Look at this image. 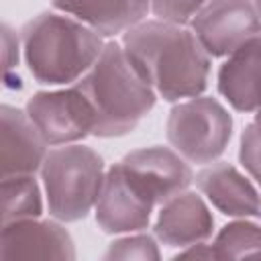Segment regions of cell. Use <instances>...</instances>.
Wrapping results in <instances>:
<instances>
[{
  "label": "cell",
  "instance_id": "cell-1",
  "mask_svg": "<svg viewBox=\"0 0 261 261\" xmlns=\"http://www.w3.org/2000/svg\"><path fill=\"white\" fill-rule=\"evenodd\" d=\"M120 45L157 98L179 102L200 96L210 80V55L188 24L145 18L122 33Z\"/></svg>",
  "mask_w": 261,
  "mask_h": 261
},
{
  "label": "cell",
  "instance_id": "cell-2",
  "mask_svg": "<svg viewBox=\"0 0 261 261\" xmlns=\"http://www.w3.org/2000/svg\"><path fill=\"white\" fill-rule=\"evenodd\" d=\"M106 39L65 12H43L20 31L29 73L43 86H71L96 63Z\"/></svg>",
  "mask_w": 261,
  "mask_h": 261
},
{
  "label": "cell",
  "instance_id": "cell-3",
  "mask_svg": "<svg viewBox=\"0 0 261 261\" xmlns=\"http://www.w3.org/2000/svg\"><path fill=\"white\" fill-rule=\"evenodd\" d=\"M75 86L92 110V135L104 139L135 130L157 100L153 88L135 71L122 45L116 41H106L96 63Z\"/></svg>",
  "mask_w": 261,
  "mask_h": 261
},
{
  "label": "cell",
  "instance_id": "cell-4",
  "mask_svg": "<svg viewBox=\"0 0 261 261\" xmlns=\"http://www.w3.org/2000/svg\"><path fill=\"white\" fill-rule=\"evenodd\" d=\"M104 177V161L94 149L77 143L49 149L41 167L49 214L61 222L86 218L96 208Z\"/></svg>",
  "mask_w": 261,
  "mask_h": 261
},
{
  "label": "cell",
  "instance_id": "cell-5",
  "mask_svg": "<svg viewBox=\"0 0 261 261\" xmlns=\"http://www.w3.org/2000/svg\"><path fill=\"white\" fill-rule=\"evenodd\" d=\"M167 141L188 163H214L232 137V116L210 96H194L175 102L167 116Z\"/></svg>",
  "mask_w": 261,
  "mask_h": 261
},
{
  "label": "cell",
  "instance_id": "cell-6",
  "mask_svg": "<svg viewBox=\"0 0 261 261\" xmlns=\"http://www.w3.org/2000/svg\"><path fill=\"white\" fill-rule=\"evenodd\" d=\"M157 200L143 181L118 161L106 169L104 186L96 202V222L108 234L139 232L149 226Z\"/></svg>",
  "mask_w": 261,
  "mask_h": 261
},
{
  "label": "cell",
  "instance_id": "cell-7",
  "mask_svg": "<svg viewBox=\"0 0 261 261\" xmlns=\"http://www.w3.org/2000/svg\"><path fill=\"white\" fill-rule=\"evenodd\" d=\"M210 57H226L261 33L253 0H208L188 24Z\"/></svg>",
  "mask_w": 261,
  "mask_h": 261
},
{
  "label": "cell",
  "instance_id": "cell-8",
  "mask_svg": "<svg viewBox=\"0 0 261 261\" xmlns=\"http://www.w3.org/2000/svg\"><path fill=\"white\" fill-rule=\"evenodd\" d=\"M24 110L49 147L77 143L94 130L92 110L75 84L37 92L29 98Z\"/></svg>",
  "mask_w": 261,
  "mask_h": 261
},
{
  "label": "cell",
  "instance_id": "cell-9",
  "mask_svg": "<svg viewBox=\"0 0 261 261\" xmlns=\"http://www.w3.org/2000/svg\"><path fill=\"white\" fill-rule=\"evenodd\" d=\"M194 181L218 212L232 218H261V190L232 163H208L194 175Z\"/></svg>",
  "mask_w": 261,
  "mask_h": 261
},
{
  "label": "cell",
  "instance_id": "cell-10",
  "mask_svg": "<svg viewBox=\"0 0 261 261\" xmlns=\"http://www.w3.org/2000/svg\"><path fill=\"white\" fill-rule=\"evenodd\" d=\"M0 173L35 175L49 153V143L35 126L27 110L2 104L0 108Z\"/></svg>",
  "mask_w": 261,
  "mask_h": 261
},
{
  "label": "cell",
  "instance_id": "cell-11",
  "mask_svg": "<svg viewBox=\"0 0 261 261\" xmlns=\"http://www.w3.org/2000/svg\"><path fill=\"white\" fill-rule=\"evenodd\" d=\"M73 241L55 220L22 218L2 224L0 259H73Z\"/></svg>",
  "mask_w": 261,
  "mask_h": 261
},
{
  "label": "cell",
  "instance_id": "cell-12",
  "mask_svg": "<svg viewBox=\"0 0 261 261\" xmlns=\"http://www.w3.org/2000/svg\"><path fill=\"white\" fill-rule=\"evenodd\" d=\"M155 237L167 247H192L206 243L214 232V216L208 200L184 190L161 204L155 218Z\"/></svg>",
  "mask_w": 261,
  "mask_h": 261
},
{
  "label": "cell",
  "instance_id": "cell-13",
  "mask_svg": "<svg viewBox=\"0 0 261 261\" xmlns=\"http://www.w3.org/2000/svg\"><path fill=\"white\" fill-rule=\"evenodd\" d=\"M216 88L239 112L261 108V33L226 55L216 75Z\"/></svg>",
  "mask_w": 261,
  "mask_h": 261
},
{
  "label": "cell",
  "instance_id": "cell-14",
  "mask_svg": "<svg viewBox=\"0 0 261 261\" xmlns=\"http://www.w3.org/2000/svg\"><path fill=\"white\" fill-rule=\"evenodd\" d=\"M122 163L147 186L157 204L161 206L175 194L190 188L194 171L190 163L169 147H145L124 155Z\"/></svg>",
  "mask_w": 261,
  "mask_h": 261
},
{
  "label": "cell",
  "instance_id": "cell-15",
  "mask_svg": "<svg viewBox=\"0 0 261 261\" xmlns=\"http://www.w3.org/2000/svg\"><path fill=\"white\" fill-rule=\"evenodd\" d=\"M53 8L65 12L104 39L126 33L151 12V0H51Z\"/></svg>",
  "mask_w": 261,
  "mask_h": 261
},
{
  "label": "cell",
  "instance_id": "cell-16",
  "mask_svg": "<svg viewBox=\"0 0 261 261\" xmlns=\"http://www.w3.org/2000/svg\"><path fill=\"white\" fill-rule=\"evenodd\" d=\"M41 212L43 198L35 175L2 177V224L22 218H37Z\"/></svg>",
  "mask_w": 261,
  "mask_h": 261
},
{
  "label": "cell",
  "instance_id": "cell-17",
  "mask_svg": "<svg viewBox=\"0 0 261 261\" xmlns=\"http://www.w3.org/2000/svg\"><path fill=\"white\" fill-rule=\"evenodd\" d=\"M216 259L261 257V224L251 218H234L212 241Z\"/></svg>",
  "mask_w": 261,
  "mask_h": 261
},
{
  "label": "cell",
  "instance_id": "cell-18",
  "mask_svg": "<svg viewBox=\"0 0 261 261\" xmlns=\"http://www.w3.org/2000/svg\"><path fill=\"white\" fill-rule=\"evenodd\" d=\"M106 259H159V249L153 237L149 234H128L114 241L106 255Z\"/></svg>",
  "mask_w": 261,
  "mask_h": 261
},
{
  "label": "cell",
  "instance_id": "cell-19",
  "mask_svg": "<svg viewBox=\"0 0 261 261\" xmlns=\"http://www.w3.org/2000/svg\"><path fill=\"white\" fill-rule=\"evenodd\" d=\"M208 0H151V14L161 20L190 24L196 12Z\"/></svg>",
  "mask_w": 261,
  "mask_h": 261
},
{
  "label": "cell",
  "instance_id": "cell-20",
  "mask_svg": "<svg viewBox=\"0 0 261 261\" xmlns=\"http://www.w3.org/2000/svg\"><path fill=\"white\" fill-rule=\"evenodd\" d=\"M2 45H4V67L10 69V67L18 65L20 37L8 24H2Z\"/></svg>",
  "mask_w": 261,
  "mask_h": 261
},
{
  "label": "cell",
  "instance_id": "cell-21",
  "mask_svg": "<svg viewBox=\"0 0 261 261\" xmlns=\"http://www.w3.org/2000/svg\"><path fill=\"white\" fill-rule=\"evenodd\" d=\"M249 126H251V130L257 135V139L261 141V108L255 112V116H253V120L249 122Z\"/></svg>",
  "mask_w": 261,
  "mask_h": 261
},
{
  "label": "cell",
  "instance_id": "cell-22",
  "mask_svg": "<svg viewBox=\"0 0 261 261\" xmlns=\"http://www.w3.org/2000/svg\"><path fill=\"white\" fill-rule=\"evenodd\" d=\"M255 2V8H257V12H259V16H261V0H253Z\"/></svg>",
  "mask_w": 261,
  "mask_h": 261
}]
</instances>
